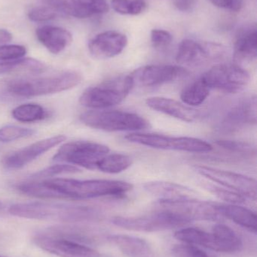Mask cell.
Masks as SVG:
<instances>
[{"mask_svg":"<svg viewBox=\"0 0 257 257\" xmlns=\"http://www.w3.org/2000/svg\"><path fill=\"white\" fill-rule=\"evenodd\" d=\"M23 194L40 199H83L125 196L133 189L126 181L115 180H81L52 178L21 183L17 186Z\"/></svg>","mask_w":257,"mask_h":257,"instance_id":"obj_1","label":"cell"},{"mask_svg":"<svg viewBox=\"0 0 257 257\" xmlns=\"http://www.w3.org/2000/svg\"><path fill=\"white\" fill-rule=\"evenodd\" d=\"M81 79V75L75 71L37 78H14L0 84V94L14 98L45 96L73 88Z\"/></svg>","mask_w":257,"mask_h":257,"instance_id":"obj_2","label":"cell"},{"mask_svg":"<svg viewBox=\"0 0 257 257\" xmlns=\"http://www.w3.org/2000/svg\"><path fill=\"white\" fill-rule=\"evenodd\" d=\"M9 212L21 218L60 223L85 221L96 217V212L89 207L49 202L15 204L11 205Z\"/></svg>","mask_w":257,"mask_h":257,"instance_id":"obj_3","label":"cell"},{"mask_svg":"<svg viewBox=\"0 0 257 257\" xmlns=\"http://www.w3.org/2000/svg\"><path fill=\"white\" fill-rule=\"evenodd\" d=\"M134 87L131 75L116 77L84 90L79 102L83 106L95 110L110 108L125 100Z\"/></svg>","mask_w":257,"mask_h":257,"instance_id":"obj_4","label":"cell"},{"mask_svg":"<svg viewBox=\"0 0 257 257\" xmlns=\"http://www.w3.org/2000/svg\"><path fill=\"white\" fill-rule=\"evenodd\" d=\"M89 127L107 132L140 131L150 127L146 119L135 113L119 110H93L80 115Z\"/></svg>","mask_w":257,"mask_h":257,"instance_id":"obj_5","label":"cell"},{"mask_svg":"<svg viewBox=\"0 0 257 257\" xmlns=\"http://www.w3.org/2000/svg\"><path fill=\"white\" fill-rule=\"evenodd\" d=\"M125 139L131 143L155 149L189 153H207L213 150L211 144L193 137H176L155 133H133L127 135Z\"/></svg>","mask_w":257,"mask_h":257,"instance_id":"obj_6","label":"cell"},{"mask_svg":"<svg viewBox=\"0 0 257 257\" xmlns=\"http://www.w3.org/2000/svg\"><path fill=\"white\" fill-rule=\"evenodd\" d=\"M108 154H110V148L102 144L89 141H75L62 145L53 157V161L96 170L100 160Z\"/></svg>","mask_w":257,"mask_h":257,"instance_id":"obj_7","label":"cell"},{"mask_svg":"<svg viewBox=\"0 0 257 257\" xmlns=\"http://www.w3.org/2000/svg\"><path fill=\"white\" fill-rule=\"evenodd\" d=\"M112 223L126 230L134 232H155L182 227L188 224L173 211L163 208L153 214L140 217H113Z\"/></svg>","mask_w":257,"mask_h":257,"instance_id":"obj_8","label":"cell"},{"mask_svg":"<svg viewBox=\"0 0 257 257\" xmlns=\"http://www.w3.org/2000/svg\"><path fill=\"white\" fill-rule=\"evenodd\" d=\"M211 90L237 93L245 88L250 81V74L237 64H218L201 77Z\"/></svg>","mask_w":257,"mask_h":257,"instance_id":"obj_9","label":"cell"},{"mask_svg":"<svg viewBox=\"0 0 257 257\" xmlns=\"http://www.w3.org/2000/svg\"><path fill=\"white\" fill-rule=\"evenodd\" d=\"M195 171L206 179L244 196L256 199V181L248 176L207 166H195Z\"/></svg>","mask_w":257,"mask_h":257,"instance_id":"obj_10","label":"cell"},{"mask_svg":"<svg viewBox=\"0 0 257 257\" xmlns=\"http://www.w3.org/2000/svg\"><path fill=\"white\" fill-rule=\"evenodd\" d=\"M130 75L134 85L155 87L187 78L190 72L181 66L149 65L136 69Z\"/></svg>","mask_w":257,"mask_h":257,"instance_id":"obj_11","label":"cell"},{"mask_svg":"<svg viewBox=\"0 0 257 257\" xmlns=\"http://www.w3.org/2000/svg\"><path fill=\"white\" fill-rule=\"evenodd\" d=\"M224 53V48L218 44L185 39L180 44L176 61L183 67L199 66L210 60L220 58Z\"/></svg>","mask_w":257,"mask_h":257,"instance_id":"obj_12","label":"cell"},{"mask_svg":"<svg viewBox=\"0 0 257 257\" xmlns=\"http://www.w3.org/2000/svg\"><path fill=\"white\" fill-rule=\"evenodd\" d=\"M159 204L163 208L173 211L189 223L194 220L217 221L223 218L217 210L216 203L213 202H202L193 199L159 202Z\"/></svg>","mask_w":257,"mask_h":257,"instance_id":"obj_13","label":"cell"},{"mask_svg":"<svg viewBox=\"0 0 257 257\" xmlns=\"http://www.w3.org/2000/svg\"><path fill=\"white\" fill-rule=\"evenodd\" d=\"M35 244L44 251L58 257H100L101 255L93 248L62 237L52 235H36L33 238Z\"/></svg>","mask_w":257,"mask_h":257,"instance_id":"obj_14","label":"cell"},{"mask_svg":"<svg viewBox=\"0 0 257 257\" xmlns=\"http://www.w3.org/2000/svg\"><path fill=\"white\" fill-rule=\"evenodd\" d=\"M59 15L75 18H88L108 12L105 0H39Z\"/></svg>","mask_w":257,"mask_h":257,"instance_id":"obj_15","label":"cell"},{"mask_svg":"<svg viewBox=\"0 0 257 257\" xmlns=\"http://www.w3.org/2000/svg\"><path fill=\"white\" fill-rule=\"evenodd\" d=\"M66 139V136L59 135L35 142L6 157L3 160V165L6 169L11 170L21 169L37 159L39 156L64 142Z\"/></svg>","mask_w":257,"mask_h":257,"instance_id":"obj_16","label":"cell"},{"mask_svg":"<svg viewBox=\"0 0 257 257\" xmlns=\"http://www.w3.org/2000/svg\"><path fill=\"white\" fill-rule=\"evenodd\" d=\"M128 45V38L116 30L99 33L89 43L91 55L98 60H107L119 55Z\"/></svg>","mask_w":257,"mask_h":257,"instance_id":"obj_17","label":"cell"},{"mask_svg":"<svg viewBox=\"0 0 257 257\" xmlns=\"http://www.w3.org/2000/svg\"><path fill=\"white\" fill-rule=\"evenodd\" d=\"M146 104L154 111L187 123L196 121L199 117V112L196 108L169 98L161 96L149 97L146 99Z\"/></svg>","mask_w":257,"mask_h":257,"instance_id":"obj_18","label":"cell"},{"mask_svg":"<svg viewBox=\"0 0 257 257\" xmlns=\"http://www.w3.org/2000/svg\"><path fill=\"white\" fill-rule=\"evenodd\" d=\"M145 190L158 199V202H175L196 199L197 193L193 189L168 181H155L146 183Z\"/></svg>","mask_w":257,"mask_h":257,"instance_id":"obj_19","label":"cell"},{"mask_svg":"<svg viewBox=\"0 0 257 257\" xmlns=\"http://www.w3.org/2000/svg\"><path fill=\"white\" fill-rule=\"evenodd\" d=\"M234 60L241 66L251 63L257 57L256 25L247 26L238 31L234 45Z\"/></svg>","mask_w":257,"mask_h":257,"instance_id":"obj_20","label":"cell"},{"mask_svg":"<svg viewBox=\"0 0 257 257\" xmlns=\"http://www.w3.org/2000/svg\"><path fill=\"white\" fill-rule=\"evenodd\" d=\"M36 35L39 42L54 54L64 51L72 41V34L68 30L53 26L39 27Z\"/></svg>","mask_w":257,"mask_h":257,"instance_id":"obj_21","label":"cell"},{"mask_svg":"<svg viewBox=\"0 0 257 257\" xmlns=\"http://www.w3.org/2000/svg\"><path fill=\"white\" fill-rule=\"evenodd\" d=\"M256 98L250 96L237 104L226 114L223 126L228 130H235L247 123H256Z\"/></svg>","mask_w":257,"mask_h":257,"instance_id":"obj_22","label":"cell"},{"mask_svg":"<svg viewBox=\"0 0 257 257\" xmlns=\"http://www.w3.org/2000/svg\"><path fill=\"white\" fill-rule=\"evenodd\" d=\"M216 206L222 217L232 220L253 233H256V214L251 210L238 204L216 203Z\"/></svg>","mask_w":257,"mask_h":257,"instance_id":"obj_23","label":"cell"},{"mask_svg":"<svg viewBox=\"0 0 257 257\" xmlns=\"http://www.w3.org/2000/svg\"><path fill=\"white\" fill-rule=\"evenodd\" d=\"M108 240L128 256H145L150 252L148 243L137 237L128 235H110Z\"/></svg>","mask_w":257,"mask_h":257,"instance_id":"obj_24","label":"cell"},{"mask_svg":"<svg viewBox=\"0 0 257 257\" xmlns=\"http://www.w3.org/2000/svg\"><path fill=\"white\" fill-rule=\"evenodd\" d=\"M175 237L186 244L202 246L205 248L218 252L217 241L212 232L210 233L196 228H184L177 231Z\"/></svg>","mask_w":257,"mask_h":257,"instance_id":"obj_25","label":"cell"},{"mask_svg":"<svg viewBox=\"0 0 257 257\" xmlns=\"http://www.w3.org/2000/svg\"><path fill=\"white\" fill-rule=\"evenodd\" d=\"M212 233L215 236L220 253H235L242 247V241L239 235L226 225H216L213 228Z\"/></svg>","mask_w":257,"mask_h":257,"instance_id":"obj_26","label":"cell"},{"mask_svg":"<svg viewBox=\"0 0 257 257\" xmlns=\"http://www.w3.org/2000/svg\"><path fill=\"white\" fill-rule=\"evenodd\" d=\"M43 63L34 59L26 58L13 61H0V75L3 74H33L45 72Z\"/></svg>","mask_w":257,"mask_h":257,"instance_id":"obj_27","label":"cell"},{"mask_svg":"<svg viewBox=\"0 0 257 257\" xmlns=\"http://www.w3.org/2000/svg\"><path fill=\"white\" fill-rule=\"evenodd\" d=\"M211 89L201 78L187 86L181 92L183 103L190 107L202 105L210 95Z\"/></svg>","mask_w":257,"mask_h":257,"instance_id":"obj_28","label":"cell"},{"mask_svg":"<svg viewBox=\"0 0 257 257\" xmlns=\"http://www.w3.org/2000/svg\"><path fill=\"white\" fill-rule=\"evenodd\" d=\"M133 160L123 154H108L100 160L97 169L108 174H118L131 167Z\"/></svg>","mask_w":257,"mask_h":257,"instance_id":"obj_29","label":"cell"},{"mask_svg":"<svg viewBox=\"0 0 257 257\" xmlns=\"http://www.w3.org/2000/svg\"><path fill=\"white\" fill-rule=\"evenodd\" d=\"M12 117L23 123L39 121L46 117L47 112L43 107L34 103L24 104L12 110Z\"/></svg>","mask_w":257,"mask_h":257,"instance_id":"obj_30","label":"cell"},{"mask_svg":"<svg viewBox=\"0 0 257 257\" xmlns=\"http://www.w3.org/2000/svg\"><path fill=\"white\" fill-rule=\"evenodd\" d=\"M113 10L122 15H138L146 9L143 0H112Z\"/></svg>","mask_w":257,"mask_h":257,"instance_id":"obj_31","label":"cell"},{"mask_svg":"<svg viewBox=\"0 0 257 257\" xmlns=\"http://www.w3.org/2000/svg\"><path fill=\"white\" fill-rule=\"evenodd\" d=\"M80 171H81L80 169L76 166H72V165H54V166H49L43 170L35 172L34 174L30 175V179H43V178H51V177L57 176V175L78 173Z\"/></svg>","mask_w":257,"mask_h":257,"instance_id":"obj_32","label":"cell"},{"mask_svg":"<svg viewBox=\"0 0 257 257\" xmlns=\"http://www.w3.org/2000/svg\"><path fill=\"white\" fill-rule=\"evenodd\" d=\"M205 189L214 196L229 204H241L245 202L246 198L240 193L219 185L207 184Z\"/></svg>","mask_w":257,"mask_h":257,"instance_id":"obj_33","label":"cell"},{"mask_svg":"<svg viewBox=\"0 0 257 257\" xmlns=\"http://www.w3.org/2000/svg\"><path fill=\"white\" fill-rule=\"evenodd\" d=\"M36 131L33 128L21 127L17 126H6L0 128V142L7 143L18 139L28 138L33 136Z\"/></svg>","mask_w":257,"mask_h":257,"instance_id":"obj_34","label":"cell"},{"mask_svg":"<svg viewBox=\"0 0 257 257\" xmlns=\"http://www.w3.org/2000/svg\"><path fill=\"white\" fill-rule=\"evenodd\" d=\"M27 54L25 47L18 45H0V61H13L22 59Z\"/></svg>","mask_w":257,"mask_h":257,"instance_id":"obj_35","label":"cell"},{"mask_svg":"<svg viewBox=\"0 0 257 257\" xmlns=\"http://www.w3.org/2000/svg\"><path fill=\"white\" fill-rule=\"evenodd\" d=\"M59 14L46 6H37L29 11L28 17L34 22H45L54 19Z\"/></svg>","mask_w":257,"mask_h":257,"instance_id":"obj_36","label":"cell"},{"mask_svg":"<svg viewBox=\"0 0 257 257\" xmlns=\"http://www.w3.org/2000/svg\"><path fill=\"white\" fill-rule=\"evenodd\" d=\"M172 253L176 257H208L207 253L193 244H177L172 248Z\"/></svg>","mask_w":257,"mask_h":257,"instance_id":"obj_37","label":"cell"},{"mask_svg":"<svg viewBox=\"0 0 257 257\" xmlns=\"http://www.w3.org/2000/svg\"><path fill=\"white\" fill-rule=\"evenodd\" d=\"M216 144L223 149L233 152H252L254 150V147L252 146L250 144L239 141L218 140Z\"/></svg>","mask_w":257,"mask_h":257,"instance_id":"obj_38","label":"cell"},{"mask_svg":"<svg viewBox=\"0 0 257 257\" xmlns=\"http://www.w3.org/2000/svg\"><path fill=\"white\" fill-rule=\"evenodd\" d=\"M172 35L168 31L154 29L151 31V42L155 48H163L172 43Z\"/></svg>","mask_w":257,"mask_h":257,"instance_id":"obj_39","label":"cell"},{"mask_svg":"<svg viewBox=\"0 0 257 257\" xmlns=\"http://www.w3.org/2000/svg\"><path fill=\"white\" fill-rule=\"evenodd\" d=\"M216 7L232 12H239L243 6L242 0H209Z\"/></svg>","mask_w":257,"mask_h":257,"instance_id":"obj_40","label":"cell"},{"mask_svg":"<svg viewBox=\"0 0 257 257\" xmlns=\"http://www.w3.org/2000/svg\"><path fill=\"white\" fill-rule=\"evenodd\" d=\"M174 6L181 12H190L194 9L196 0H173Z\"/></svg>","mask_w":257,"mask_h":257,"instance_id":"obj_41","label":"cell"},{"mask_svg":"<svg viewBox=\"0 0 257 257\" xmlns=\"http://www.w3.org/2000/svg\"><path fill=\"white\" fill-rule=\"evenodd\" d=\"M12 35L10 32L0 29V45H4L12 41Z\"/></svg>","mask_w":257,"mask_h":257,"instance_id":"obj_42","label":"cell"},{"mask_svg":"<svg viewBox=\"0 0 257 257\" xmlns=\"http://www.w3.org/2000/svg\"><path fill=\"white\" fill-rule=\"evenodd\" d=\"M2 205H2V202H0V209H1Z\"/></svg>","mask_w":257,"mask_h":257,"instance_id":"obj_43","label":"cell"},{"mask_svg":"<svg viewBox=\"0 0 257 257\" xmlns=\"http://www.w3.org/2000/svg\"><path fill=\"white\" fill-rule=\"evenodd\" d=\"M0 257H6V256H3V255H0Z\"/></svg>","mask_w":257,"mask_h":257,"instance_id":"obj_44","label":"cell"}]
</instances>
